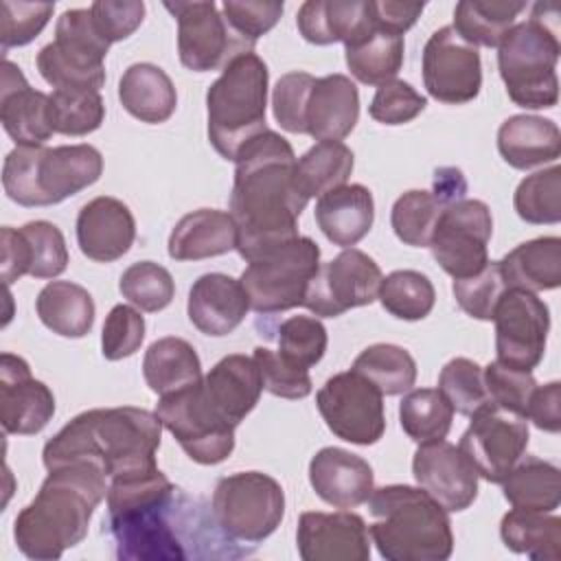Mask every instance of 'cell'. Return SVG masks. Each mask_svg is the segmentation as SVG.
Wrapping results in <instances>:
<instances>
[{
	"label": "cell",
	"instance_id": "9c48e42d",
	"mask_svg": "<svg viewBox=\"0 0 561 561\" xmlns=\"http://www.w3.org/2000/svg\"><path fill=\"white\" fill-rule=\"evenodd\" d=\"M110 42L99 33L90 9H68L55 24V39L37 53V70L55 90H94L105 83Z\"/></svg>",
	"mask_w": 561,
	"mask_h": 561
},
{
	"label": "cell",
	"instance_id": "ee69618b",
	"mask_svg": "<svg viewBox=\"0 0 561 561\" xmlns=\"http://www.w3.org/2000/svg\"><path fill=\"white\" fill-rule=\"evenodd\" d=\"M377 298L390 316L416 322L427 318L434 309L436 289L432 280L416 270H394L383 276Z\"/></svg>",
	"mask_w": 561,
	"mask_h": 561
},
{
	"label": "cell",
	"instance_id": "484cf974",
	"mask_svg": "<svg viewBox=\"0 0 561 561\" xmlns=\"http://www.w3.org/2000/svg\"><path fill=\"white\" fill-rule=\"evenodd\" d=\"M248 309L250 300L241 280L221 272L202 274L193 283L186 300L191 324L210 337L232 333L243 322Z\"/></svg>",
	"mask_w": 561,
	"mask_h": 561
},
{
	"label": "cell",
	"instance_id": "be15d7a7",
	"mask_svg": "<svg viewBox=\"0 0 561 561\" xmlns=\"http://www.w3.org/2000/svg\"><path fill=\"white\" fill-rule=\"evenodd\" d=\"M425 4L423 2H397V0H368V15L375 28L401 35L416 24Z\"/></svg>",
	"mask_w": 561,
	"mask_h": 561
},
{
	"label": "cell",
	"instance_id": "74e56055",
	"mask_svg": "<svg viewBox=\"0 0 561 561\" xmlns=\"http://www.w3.org/2000/svg\"><path fill=\"white\" fill-rule=\"evenodd\" d=\"M504 546L530 559H561V519L541 511L513 508L500 522Z\"/></svg>",
	"mask_w": 561,
	"mask_h": 561
},
{
	"label": "cell",
	"instance_id": "7bdbcfd3",
	"mask_svg": "<svg viewBox=\"0 0 561 561\" xmlns=\"http://www.w3.org/2000/svg\"><path fill=\"white\" fill-rule=\"evenodd\" d=\"M454 421V410L438 388H419L403 394L399 403L401 430L416 443L443 440Z\"/></svg>",
	"mask_w": 561,
	"mask_h": 561
},
{
	"label": "cell",
	"instance_id": "52a82bcc",
	"mask_svg": "<svg viewBox=\"0 0 561 561\" xmlns=\"http://www.w3.org/2000/svg\"><path fill=\"white\" fill-rule=\"evenodd\" d=\"M270 70L248 50L228 61L206 92L208 140L215 151L234 162L241 147L265 131Z\"/></svg>",
	"mask_w": 561,
	"mask_h": 561
},
{
	"label": "cell",
	"instance_id": "94428289",
	"mask_svg": "<svg viewBox=\"0 0 561 561\" xmlns=\"http://www.w3.org/2000/svg\"><path fill=\"white\" fill-rule=\"evenodd\" d=\"M221 11L232 31L245 42L254 44L261 35L276 26L285 4L276 0H226Z\"/></svg>",
	"mask_w": 561,
	"mask_h": 561
},
{
	"label": "cell",
	"instance_id": "6da1fadb",
	"mask_svg": "<svg viewBox=\"0 0 561 561\" xmlns=\"http://www.w3.org/2000/svg\"><path fill=\"white\" fill-rule=\"evenodd\" d=\"M107 530L123 561H182L241 557L197 497L178 489L158 467L107 484Z\"/></svg>",
	"mask_w": 561,
	"mask_h": 561
},
{
	"label": "cell",
	"instance_id": "83f0119b",
	"mask_svg": "<svg viewBox=\"0 0 561 561\" xmlns=\"http://www.w3.org/2000/svg\"><path fill=\"white\" fill-rule=\"evenodd\" d=\"M202 388L217 412L237 427L256 408L263 381L254 357L232 353L221 357L202 377Z\"/></svg>",
	"mask_w": 561,
	"mask_h": 561
},
{
	"label": "cell",
	"instance_id": "277c9868",
	"mask_svg": "<svg viewBox=\"0 0 561 561\" xmlns=\"http://www.w3.org/2000/svg\"><path fill=\"white\" fill-rule=\"evenodd\" d=\"M107 495V478L90 465L48 471L37 495L18 513L13 539L35 561L59 559L88 535L94 508Z\"/></svg>",
	"mask_w": 561,
	"mask_h": 561
},
{
	"label": "cell",
	"instance_id": "e7e4bbea",
	"mask_svg": "<svg viewBox=\"0 0 561 561\" xmlns=\"http://www.w3.org/2000/svg\"><path fill=\"white\" fill-rule=\"evenodd\" d=\"M526 419L535 423V427L557 434L561 430V383L550 381L546 386H537L528 408Z\"/></svg>",
	"mask_w": 561,
	"mask_h": 561
},
{
	"label": "cell",
	"instance_id": "7a4b0ae2",
	"mask_svg": "<svg viewBox=\"0 0 561 561\" xmlns=\"http://www.w3.org/2000/svg\"><path fill=\"white\" fill-rule=\"evenodd\" d=\"M296 162L287 138L272 129L237 153L228 213L237 224L241 259L254 261L298 237V217L309 197L298 184Z\"/></svg>",
	"mask_w": 561,
	"mask_h": 561
},
{
	"label": "cell",
	"instance_id": "b9f144b4",
	"mask_svg": "<svg viewBox=\"0 0 561 561\" xmlns=\"http://www.w3.org/2000/svg\"><path fill=\"white\" fill-rule=\"evenodd\" d=\"M351 370L362 375L386 397L403 394L416 381L414 357L403 346L388 344V342L366 346L355 357Z\"/></svg>",
	"mask_w": 561,
	"mask_h": 561
},
{
	"label": "cell",
	"instance_id": "bcb514c9",
	"mask_svg": "<svg viewBox=\"0 0 561 561\" xmlns=\"http://www.w3.org/2000/svg\"><path fill=\"white\" fill-rule=\"evenodd\" d=\"M513 206L526 224H559L561 221V167L526 175L513 195Z\"/></svg>",
	"mask_w": 561,
	"mask_h": 561
},
{
	"label": "cell",
	"instance_id": "44dd1931",
	"mask_svg": "<svg viewBox=\"0 0 561 561\" xmlns=\"http://www.w3.org/2000/svg\"><path fill=\"white\" fill-rule=\"evenodd\" d=\"M296 546L302 561H368L370 537L366 522L340 508L335 513L307 511L298 517Z\"/></svg>",
	"mask_w": 561,
	"mask_h": 561
},
{
	"label": "cell",
	"instance_id": "f35d334b",
	"mask_svg": "<svg viewBox=\"0 0 561 561\" xmlns=\"http://www.w3.org/2000/svg\"><path fill=\"white\" fill-rule=\"evenodd\" d=\"M403 37L370 28L359 39L344 46V59L351 75L366 85L392 81L403 66Z\"/></svg>",
	"mask_w": 561,
	"mask_h": 561
},
{
	"label": "cell",
	"instance_id": "ffe728a7",
	"mask_svg": "<svg viewBox=\"0 0 561 561\" xmlns=\"http://www.w3.org/2000/svg\"><path fill=\"white\" fill-rule=\"evenodd\" d=\"M412 476L447 513L469 508L478 497V473L460 447L443 440L419 445L412 458Z\"/></svg>",
	"mask_w": 561,
	"mask_h": 561
},
{
	"label": "cell",
	"instance_id": "8d00e7d4",
	"mask_svg": "<svg viewBox=\"0 0 561 561\" xmlns=\"http://www.w3.org/2000/svg\"><path fill=\"white\" fill-rule=\"evenodd\" d=\"M504 500L513 508L552 513L561 502V471L537 456H522L500 482Z\"/></svg>",
	"mask_w": 561,
	"mask_h": 561
},
{
	"label": "cell",
	"instance_id": "9a60e30c",
	"mask_svg": "<svg viewBox=\"0 0 561 561\" xmlns=\"http://www.w3.org/2000/svg\"><path fill=\"white\" fill-rule=\"evenodd\" d=\"M327 427L353 445H375L386 432L383 394L355 370L337 373L316 394Z\"/></svg>",
	"mask_w": 561,
	"mask_h": 561
},
{
	"label": "cell",
	"instance_id": "ab89813d",
	"mask_svg": "<svg viewBox=\"0 0 561 561\" xmlns=\"http://www.w3.org/2000/svg\"><path fill=\"white\" fill-rule=\"evenodd\" d=\"M526 2L506 0H460L454 9V31L471 46H500L513 28Z\"/></svg>",
	"mask_w": 561,
	"mask_h": 561
},
{
	"label": "cell",
	"instance_id": "6f0895ef",
	"mask_svg": "<svg viewBox=\"0 0 561 561\" xmlns=\"http://www.w3.org/2000/svg\"><path fill=\"white\" fill-rule=\"evenodd\" d=\"M316 77L302 70L283 75L272 90V110L276 123L289 134H307L305 110Z\"/></svg>",
	"mask_w": 561,
	"mask_h": 561
},
{
	"label": "cell",
	"instance_id": "11a10c76",
	"mask_svg": "<svg viewBox=\"0 0 561 561\" xmlns=\"http://www.w3.org/2000/svg\"><path fill=\"white\" fill-rule=\"evenodd\" d=\"M55 2H0V46L9 48L33 42L53 15Z\"/></svg>",
	"mask_w": 561,
	"mask_h": 561
},
{
	"label": "cell",
	"instance_id": "30bf717a",
	"mask_svg": "<svg viewBox=\"0 0 561 561\" xmlns=\"http://www.w3.org/2000/svg\"><path fill=\"white\" fill-rule=\"evenodd\" d=\"M210 508L219 528L232 541L256 546L280 526L285 493L267 473L239 471L219 478Z\"/></svg>",
	"mask_w": 561,
	"mask_h": 561
},
{
	"label": "cell",
	"instance_id": "7dc6e473",
	"mask_svg": "<svg viewBox=\"0 0 561 561\" xmlns=\"http://www.w3.org/2000/svg\"><path fill=\"white\" fill-rule=\"evenodd\" d=\"M50 96V125L55 134L85 136L101 127L105 105L94 90H53Z\"/></svg>",
	"mask_w": 561,
	"mask_h": 561
},
{
	"label": "cell",
	"instance_id": "816d5d0a",
	"mask_svg": "<svg viewBox=\"0 0 561 561\" xmlns=\"http://www.w3.org/2000/svg\"><path fill=\"white\" fill-rule=\"evenodd\" d=\"M329 335L313 316H291L278 324V353L289 362L311 368L327 353Z\"/></svg>",
	"mask_w": 561,
	"mask_h": 561
},
{
	"label": "cell",
	"instance_id": "4316f807",
	"mask_svg": "<svg viewBox=\"0 0 561 561\" xmlns=\"http://www.w3.org/2000/svg\"><path fill=\"white\" fill-rule=\"evenodd\" d=\"M359 118V92L346 75L318 77L307 101L305 127L307 134L322 140L346 138Z\"/></svg>",
	"mask_w": 561,
	"mask_h": 561
},
{
	"label": "cell",
	"instance_id": "5b68a950",
	"mask_svg": "<svg viewBox=\"0 0 561 561\" xmlns=\"http://www.w3.org/2000/svg\"><path fill=\"white\" fill-rule=\"evenodd\" d=\"M368 535L388 561H445L454 552L447 511L423 489L386 484L373 489Z\"/></svg>",
	"mask_w": 561,
	"mask_h": 561
},
{
	"label": "cell",
	"instance_id": "db71d44e",
	"mask_svg": "<svg viewBox=\"0 0 561 561\" xmlns=\"http://www.w3.org/2000/svg\"><path fill=\"white\" fill-rule=\"evenodd\" d=\"M252 357L259 366L263 390L280 399H305L311 394L309 368L289 362L278 351L267 346H256Z\"/></svg>",
	"mask_w": 561,
	"mask_h": 561
},
{
	"label": "cell",
	"instance_id": "cb8c5ba5",
	"mask_svg": "<svg viewBox=\"0 0 561 561\" xmlns=\"http://www.w3.org/2000/svg\"><path fill=\"white\" fill-rule=\"evenodd\" d=\"M75 228L81 254L96 263L121 259L129 252L136 239V221L129 206L110 195L83 204Z\"/></svg>",
	"mask_w": 561,
	"mask_h": 561
},
{
	"label": "cell",
	"instance_id": "60d3db41",
	"mask_svg": "<svg viewBox=\"0 0 561 561\" xmlns=\"http://www.w3.org/2000/svg\"><path fill=\"white\" fill-rule=\"evenodd\" d=\"M355 156L351 147L342 140H322L307 149L296 162L298 184L305 195L311 199L313 195H324L342 184H346L353 173Z\"/></svg>",
	"mask_w": 561,
	"mask_h": 561
},
{
	"label": "cell",
	"instance_id": "5bb4252c",
	"mask_svg": "<svg viewBox=\"0 0 561 561\" xmlns=\"http://www.w3.org/2000/svg\"><path fill=\"white\" fill-rule=\"evenodd\" d=\"M493 217L482 199H458L440 213L430 250L434 261L454 280L480 272L489 263Z\"/></svg>",
	"mask_w": 561,
	"mask_h": 561
},
{
	"label": "cell",
	"instance_id": "603a6c76",
	"mask_svg": "<svg viewBox=\"0 0 561 561\" xmlns=\"http://www.w3.org/2000/svg\"><path fill=\"white\" fill-rule=\"evenodd\" d=\"M0 121L18 147H44L55 134L50 125V96L31 88L22 70L9 59L2 61Z\"/></svg>",
	"mask_w": 561,
	"mask_h": 561
},
{
	"label": "cell",
	"instance_id": "e0dca14e",
	"mask_svg": "<svg viewBox=\"0 0 561 561\" xmlns=\"http://www.w3.org/2000/svg\"><path fill=\"white\" fill-rule=\"evenodd\" d=\"M381 280L379 265L366 252L344 248L335 259L320 263L302 307L320 318H337L348 309L377 300Z\"/></svg>",
	"mask_w": 561,
	"mask_h": 561
},
{
	"label": "cell",
	"instance_id": "f1b7e54d",
	"mask_svg": "<svg viewBox=\"0 0 561 561\" xmlns=\"http://www.w3.org/2000/svg\"><path fill=\"white\" fill-rule=\"evenodd\" d=\"M316 224L340 248H353L373 228L375 199L364 184H342L316 202Z\"/></svg>",
	"mask_w": 561,
	"mask_h": 561
},
{
	"label": "cell",
	"instance_id": "1f68e13d",
	"mask_svg": "<svg viewBox=\"0 0 561 561\" xmlns=\"http://www.w3.org/2000/svg\"><path fill=\"white\" fill-rule=\"evenodd\" d=\"M296 26L309 44L329 46L344 42L346 46L373 28L368 0H307L298 9Z\"/></svg>",
	"mask_w": 561,
	"mask_h": 561
},
{
	"label": "cell",
	"instance_id": "f546056e",
	"mask_svg": "<svg viewBox=\"0 0 561 561\" xmlns=\"http://www.w3.org/2000/svg\"><path fill=\"white\" fill-rule=\"evenodd\" d=\"M173 261H202L237 250V224L228 210L199 208L186 213L167 243Z\"/></svg>",
	"mask_w": 561,
	"mask_h": 561
},
{
	"label": "cell",
	"instance_id": "7c38bea8",
	"mask_svg": "<svg viewBox=\"0 0 561 561\" xmlns=\"http://www.w3.org/2000/svg\"><path fill=\"white\" fill-rule=\"evenodd\" d=\"M156 416L199 465H219L234 449V425L204 394L202 381L158 399Z\"/></svg>",
	"mask_w": 561,
	"mask_h": 561
},
{
	"label": "cell",
	"instance_id": "f907efd6",
	"mask_svg": "<svg viewBox=\"0 0 561 561\" xmlns=\"http://www.w3.org/2000/svg\"><path fill=\"white\" fill-rule=\"evenodd\" d=\"M506 289L500 261H489L480 272L456 278L451 285L458 307L476 320H493V311Z\"/></svg>",
	"mask_w": 561,
	"mask_h": 561
},
{
	"label": "cell",
	"instance_id": "003e7915",
	"mask_svg": "<svg viewBox=\"0 0 561 561\" xmlns=\"http://www.w3.org/2000/svg\"><path fill=\"white\" fill-rule=\"evenodd\" d=\"M467 191V182L460 169L456 167H440L434 171V188L432 193L445 204L449 206L451 202H458L465 197Z\"/></svg>",
	"mask_w": 561,
	"mask_h": 561
},
{
	"label": "cell",
	"instance_id": "6125c7cd",
	"mask_svg": "<svg viewBox=\"0 0 561 561\" xmlns=\"http://www.w3.org/2000/svg\"><path fill=\"white\" fill-rule=\"evenodd\" d=\"M92 20L99 33L110 42H121L134 35L145 20V2L140 0H96L90 4Z\"/></svg>",
	"mask_w": 561,
	"mask_h": 561
},
{
	"label": "cell",
	"instance_id": "d590c367",
	"mask_svg": "<svg viewBox=\"0 0 561 561\" xmlns=\"http://www.w3.org/2000/svg\"><path fill=\"white\" fill-rule=\"evenodd\" d=\"M35 311L46 329L61 337H83L94 324V300L90 291L72 280L46 283L37 298Z\"/></svg>",
	"mask_w": 561,
	"mask_h": 561
},
{
	"label": "cell",
	"instance_id": "4fadbf2b",
	"mask_svg": "<svg viewBox=\"0 0 561 561\" xmlns=\"http://www.w3.org/2000/svg\"><path fill=\"white\" fill-rule=\"evenodd\" d=\"M164 9L178 22L180 61L193 72L224 70L230 59L254 48L232 31L215 2H164Z\"/></svg>",
	"mask_w": 561,
	"mask_h": 561
},
{
	"label": "cell",
	"instance_id": "c3c4849f",
	"mask_svg": "<svg viewBox=\"0 0 561 561\" xmlns=\"http://www.w3.org/2000/svg\"><path fill=\"white\" fill-rule=\"evenodd\" d=\"M118 289L123 298H127L134 307L147 313L162 311L171 305L175 296V283L171 272L153 261L131 263L121 274Z\"/></svg>",
	"mask_w": 561,
	"mask_h": 561
},
{
	"label": "cell",
	"instance_id": "ba28073f",
	"mask_svg": "<svg viewBox=\"0 0 561 561\" xmlns=\"http://www.w3.org/2000/svg\"><path fill=\"white\" fill-rule=\"evenodd\" d=\"M559 53L557 28L543 20V4H535L533 15L515 22L497 46V70L515 105L524 110H548L557 105Z\"/></svg>",
	"mask_w": 561,
	"mask_h": 561
},
{
	"label": "cell",
	"instance_id": "8fae6325",
	"mask_svg": "<svg viewBox=\"0 0 561 561\" xmlns=\"http://www.w3.org/2000/svg\"><path fill=\"white\" fill-rule=\"evenodd\" d=\"M318 267V243L298 234L289 243L248 261L239 280L248 294L250 309L256 313H278L305 302L307 287Z\"/></svg>",
	"mask_w": 561,
	"mask_h": 561
},
{
	"label": "cell",
	"instance_id": "d6a6232c",
	"mask_svg": "<svg viewBox=\"0 0 561 561\" xmlns=\"http://www.w3.org/2000/svg\"><path fill=\"white\" fill-rule=\"evenodd\" d=\"M118 101L140 123L158 125L173 116L178 92L171 77L156 64H131L118 81Z\"/></svg>",
	"mask_w": 561,
	"mask_h": 561
},
{
	"label": "cell",
	"instance_id": "e575fe53",
	"mask_svg": "<svg viewBox=\"0 0 561 561\" xmlns=\"http://www.w3.org/2000/svg\"><path fill=\"white\" fill-rule=\"evenodd\" d=\"M142 377L151 392L164 397L202 381V362L186 340L167 335L145 351Z\"/></svg>",
	"mask_w": 561,
	"mask_h": 561
},
{
	"label": "cell",
	"instance_id": "836d02e7",
	"mask_svg": "<svg viewBox=\"0 0 561 561\" xmlns=\"http://www.w3.org/2000/svg\"><path fill=\"white\" fill-rule=\"evenodd\" d=\"M506 287L550 291L561 285V239L537 237L519 243L500 261Z\"/></svg>",
	"mask_w": 561,
	"mask_h": 561
},
{
	"label": "cell",
	"instance_id": "2e32d148",
	"mask_svg": "<svg viewBox=\"0 0 561 561\" xmlns=\"http://www.w3.org/2000/svg\"><path fill=\"white\" fill-rule=\"evenodd\" d=\"M528 421L495 403H484L471 414L460 436V451L473 465L478 478L500 484L528 447Z\"/></svg>",
	"mask_w": 561,
	"mask_h": 561
},
{
	"label": "cell",
	"instance_id": "4dcf8cb0",
	"mask_svg": "<svg viewBox=\"0 0 561 561\" xmlns=\"http://www.w3.org/2000/svg\"><path fill=\"white\" fill-rule=\"evenodd\" d=\"M497 151L513 169L526 171L541 167L561 156V131L550 118L515 114L497 129Z\"/></svg>",
	"mask_w": 561,
	"mask_h": 561
},
{
	"label": "cell",
	"instance_id": "7402d4cb",
	"mask_svg": "<svg viewBox=\"0 0 561 561\" xmlns=\"http://www.w3.org/2000/svg\"><path fill=\"white\" fill-rule=\"evenodd\" d=\"M55 414L53 390L31 375L26 359L13 353L0 357V423L7 434L42 432Z\"/></svg>",
	"mask_w": 561,
	"mask_h": 561
},
{
	"label": "cell",
	"instance_id": "03108f58",
	"mask_svg": "<svg viewBox=\"0 0 561 561\" xmlns=\"http://www.w3.org/2000/svg\"><path fill=\"white\" fill-rule=\"evenodd\" d=\"M0 243H2V259H0V274L4 285L9 287L13 280L20 276L28 274L31 267V256H28V245L22 234V230L4 226L0 232Z\"/></svg>",
	"mask_w": 561,
	"mask_h": 561
},
{
	"label": "cell",
	"instance_id": "3957f363",
	"mask_svg": "<svg viewBox=\"0 0 561 561\" xmlns=\"http://www.w3.org/2000/svg\"><path fill=\"white\" fill-rule=\"evenodd\" d=\"M162 423L134 405L94 408L70 419L42 451L48 471L68 465L96 467L107 480L156 469Z\"/></svg>",
	"mask_w": 561,
	"mask_h": 561
},
{
	"label": "cell",
	"instance_id": "ac0fdd59",
	"mask_svg": "<svg viewBox=\"0 0 561 561\" xmlns=\"http://www.w3.org/2000/svg\"><path fill=\"white\" fill-rule=\"evenodd\" d=\"M493 322L497 362L533 373L546 353L548 305L533 291L508 287L493 311Z\"/></svg>",
	"mask_w": 561,
	"mask_h": 561
},
{
	"label": "cell",
	"instance_id": "681fc988",
	"mask_svg": "<svg viewBox=\"0 0 561 561\" xmlns=\"http://www.w3.org/2000/svg\"><path fill=\"white\" fill-rule=\"evenodd\" d=\"M438 390L451 410L462 416H471L478 408L489 403L484 370L469 357H454L440 368Z\"/></svg>",
	"mask_w": 561,
	"mask_h": 561
},
{
	"label": "cell",
	"instance_id": "9f6ffc18",
	"mask_svg": "<svg viewBox=\"0 0 561 561\" xmlns=\"http://www.w3.org/2000/svg\"><path fill=\"white\" fill-rule=\"evenodd\" d=\"M482 370L489 401L526 419L528 401L537 388L533 373L506 366L497 359L486 364Z\"/></svg>",
	"mask_w": 561,
	"mask_h": 561
},
{
	"label": "cell",
	"instance_id": "8992f818",
	"mask_svg": "<svg viewBox=\"0 0 561 561\" xmlns=\"http://www.w3.org/2000/svg\"><path fill=\"white\" fill-rule=\"evenodd\" d=\"M101 173L103 156L88 142L15 147L2 164V188L20 206H53L92 186Z\"/></svg>",
	"mask_w": 561,
	"mask_h": 561
},
{
	"label": "cell",
	"instance_id": "91938a15",
	"mask_svg": "<svg viewBox=\"0 0 561 561\" xmlns=\"http://www.w3.org/2000/svg\"><path fill=\"white\" fill-rule=\"evenodd\" d=\"M427 101L416 88H412L408 81L392 79L377 88L368 114L381 125H403L414 121L423 110Z\"/></svg>",
	"mask_w": 561,
	"mask_h": 561
},
{
	"label": "cell",
	"instance_id": "f5cc1de1",
	"mask_svg": "<svg viewBox=\"0 0 561 561\" xmlns=\"http://www.w3.org/2000/svg\"><path fill=\"white\" fill-rule=\"evenodd\" d=\"M22 234L28 245V256H31V267L28 276L33 278H55L66 272L68 267V248L61 230L46 221H28L22 228Z\"/></svg>",
	"mask_w": 561,
	"mask_h": 561
},
{
	"label": "cell",
	"instance_id": "d4e9b609",
	"mask_svg": "<svg viewBox=\"0 0 561 561\" xmlns=\"http://www.w3.org/2000/svg\"><path fill=\"white\" fill-rule=\"evenodd\" d=\"M309 482L316 495L335 508H357L368 502L375 476L368 460L342 447H322L309 460Z\"/></svg>",
	"mask_w": 561,
	"mask_h": 561
},
{
	"label": "cell",
	"instance_id": "f6af8a7d",
	"mask_svg": "<svg viewBox=\"0 0 561 561\" xmlns=\"http://www.w3.org/2000/svg\"><path fill=\"white\" fill-rule=\"evenodd\" d=\"M445 204L432 193L412 188L397 197L390 210V224L399 241L412 248H427L436 228V221Z\"/></svg>",
	"mask_w": 561,
	"mask_h": 561
},
{
	"label": "cell",
	"instance_id": "d6986e66",
	"mask_svg": "<svg viewBox=\"0 0 561 561\" xmlns=\"http://www.w3.org/2000/svg\"><path fill=\"white\" fill-rule=\"evenodd\" d=\"M423 85L440 103L462 105L482 88V61L476 46L467 44L454 26H440L423 48Z\"/></svg>",
	"mask_w": 561,
	"mask_h": 561
},
{
	"label": "cell",
	"instance_id": "680465c9",
	"mask_svg": "<svg viewBox=\"0 0 561 561\" xmlns=\"http://www.w3.org/2000/svg\"><path fill=\"white\" fill-rule=\"evenodd\" d=\"M145 340V318L129 305H116L107 313L101 333V353L110 362L134 355Z\"/></svg>",
	"mask_w": 561,
	"mask_h": 561
}]
</instances>
